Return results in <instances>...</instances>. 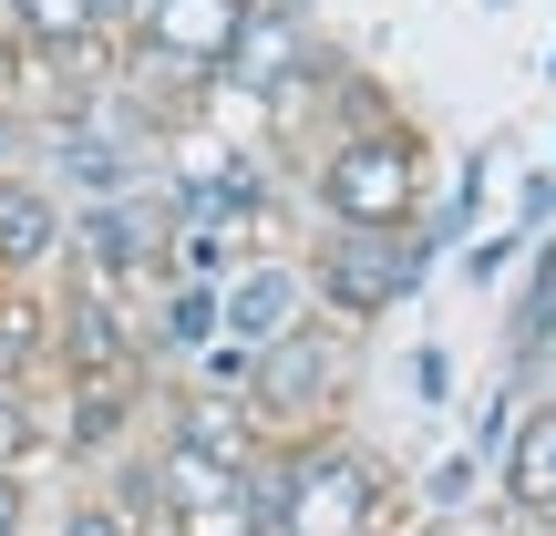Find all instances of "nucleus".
<instances>
[{
	"instance_id": "obj_18",
	"label": "nucleus",
	"mask_w": 556,
	"mask_h": 536,
	"mask_svg": "<svg viewBox=\"0 0 556 536\" xmlns=\"http://www.w3.org/2000/svg\"><path fill=\"white\" fill-rule=\"evenodd\" d=\"M402 536H464L454 516H413V526H402Z\"/></svg>"
},
{
	"instance_id": "obj_4",
	"label": "nucleus",
	"mask_w": 556,
	"mask_h": 536,
	"mask_svg": "<svg viewBox=\"0 0 556 536\" xmlns=\"http://www.w3.org/2000/svg\"><path fill=\"white\" fill-rule=\"evenodd\" d=\"M289 259H299V278H309V310L361 340V331H381V320L433 278L443 248L422 238V227H309Z\"/></svg>"
},
{
	"instance_id": "obj_6",
	"label": "nucleus",
	"mask_w": 556,
	"mask_h": 536,
	"mask_svg": "<svg viewBox=\"0 0 556 536\" xmlns=\"http://www.w3.org/2000/svg\"><path fill=\"white\" fill-rule=\"evenodd\" d=\"M155 372H103V382H52L41 392V423H52V454L41 464H73V475H103L124 444H144L155 423Z\"/></svg>"
},
{
	"instance_id": "obj_17",
	"label": "nucleus",
	"mask_w": 556,
	"mask_h": 536,
	"mask_svg": "<svg viewBox=\"0 0 556 536\" xmlns=\"http://www.w3.org/2000/svg\"><path fill=\"white\" fill-rule=\"evenodd\" d=\"M0 536H31V475H0Z\"/></svg>"
},
{
	"instance_id": "obj_15",
	"label": "nucleus",
	"mask_w": 556,
	"mask_h": 536,
	"mask_svg": "<svg viewBox=\"0 0 556 536\" xmlns=\"http://www.w3.org/2000/svg\"><path fill=\"white\" fill-rule=\"evenodd\" d=\"M464 496H475V454H443L433 475H422V516H454Z\"/></svg>"
},
{
	"instance_id": "obj_13",
	"label": "nucleus",
	"mask_w": 556,
	"mask_h": 536,
	"mask_svg": "<svg viewBox=\"0 0 556 536\" xmlns=\"http://www.w3.org/2000/svg\"><path fill=\"white\" fill-rule=\"evenodd\" d=\"M52 454V423H41V392H11L0 382V475H31Z\"/></svg>"
},
{
	"instance_id": "obj_5",
	"label": "nucleus",
	"mask_w": 556,
	"mask_h": 536,
	"mask_svg": "<svg viewBox=\"0 0 556 536\" xmlns=\"http://www.w3.org/2000/svg\"><path fill=\"white\" fill-rule=\"evenodd\" d=\"M165 238H176V217H165V197H155V176L144 186H124V197H93V207H73V238H62V269L73 278H93V289H155L165 278Z\"/></svg>"
},
{
	"instance_id": "obj_8",
	"label": "nucleus",
	"mask_w": 556,
	"mask_h": 536,
	"mask_svg": "<svg viewBox=\"0 0 556 536\" xmlns=\"http://www.w3.org/2000/svg\"><path fill=\"white\" fill-rule=\"evenodd\" d=\"M248 32V0H144L135 11V41L124 52L135 62H165V73H227V52H238Z\"/></svg>"
},
{
	"instance_id": "obj_3",
	"label": "nucleus",
	"mask_w": 556,
	"mask_h": 536,
	"mask_svg": "<svg viewBox=\"0 0 556 536\" xmlns=\"http://www.w3.org/2000/svg\"><path fill=\"white\" fill-rule=\"evenodd\" d=\"M351 392H361V340L340 320H299L278 331L268 351H248V382H238V413L258 444H319L351 423Z\"/></svg>"
},
{
	"instance_id": "obj_11",
	"label": "nucleus",
	"mask_w": 556,
	"mask_h": 536,
	"mask_svg": "<svg viewBox=\"0 0 556 536\" xmlns=\"http://www.w3.org/2000/svg\"><path fill=\"white\" fill-rule=\"evenodd\" d=\"M505 506L516 516H556V392H536L516 423H505Z\"/></svg>"
},
{
	"instance_id": "obj_16",
	"label": "nucleus",
	"mask_w": 556,
	"mask_h": 536,
	"mask_svg": "<svg viewBox=\"0 0 556 536\" xmlns=\"http://www.w3.org/2000/svg\"><path fill=\"white\" fill-rule=\"evenodd\" d=\"M21 155H31V103L0 83V165H21Z\"/></svg>"
},
{
	"instance_id": "obj_9",
	"label": "nucleus",
	"mask_w": 556,
	"mask_h": 536,
	"mask_svg": "<svg viewBox=\"0 0 556 536\" xmlns=\"http://www.w3.org/2000/svg\"><path fill=\"white\" fill-rule=\"evenodd\" d=\"M62 238H73V207L31 176V165H0V289H52L62 278Z\"/></svg>"
},
{
	"instance_id": "obj_2",
	"label": "nucleus",
	"mask_w": 556,
	"mask_h": 536,
	"mask_svg": "<svg viewBox=\"0 0 556 536\" xmlns=\"http://www.w3.org/2000/svg\"><path fill=\"white\" fill-rule=\"evenodd\" d=\"M309 227H422L433 207V145L413 124H361V135H330L289 165Z\"/></svg>"
},
{
	"instance_id": "obj_10",
	"label": "nucleus",
	"mask_w": 556,
	"mask_h": 536,
	"mask_svg": "<svg viewBox=\"0 0 556 536\" xmlns=\"http://www.w3.org/2000/svg\"><path fill=\"white\" fill-rule=\"evenodd\" d=\"M217 320H227L238 351H268L278 331H299V320H309V278H299V259H289V248H258V259L217 289Z\"/></svg>"
},
{
	"instance_id": "obj_1",
	"label": "nucleus",
	"mask_w": 556,
	"mask_h": 536,
	"mask_svg": "<svg viewBox=\"0 0 556 536\" xmlns=\"http://www.w3.org/2000/svg\"><path fill=\"white\" fill-rule=\"evenodd\" d=\"M248 516H258V536H402V475L361 434L258 444Z\"/></svg>"
},
{
	"instance_id": "obj_7",
	"label": "nucleus",
	"mask_w": 556,
	"mask_h": 536,
	"mask_svg": "<svg viewBox=\"0 0 556 536\" xmlns=\"http://www.w3.org/2000/svg\"><path fill=\"white\" fill-rule=\"evenodd\" d=\"M41 361L52 382H103V372H144V340H135V299L93 289V278L62 269L41 289Z\"/></svg>"
},
{
	"instance_id": "obj_14",
	"label": "nucleus",
	"mask_w": 556,
	"mask_h": 536,
	"mask_svg": "<svg viewBox=\"0 0 556 536\" xmlns=\"http://www.w3.org/2000/svg\"><path fill=\"white\" fill-rule=\"evenodd\" d=\"M41 536H144V526H135V516H124V506H114V496H103V485H83V496H73V506H62V516H52V526H41Z\"/></svg>"
},
{
	"instance_id": "obj_12",
	"label": "nucleus",
	"mask_w": 556,
	"mask_h": 536,
	"mask_svg": "<svg viewBox=\"0 0 556 536\" xmlns=\"http://www.w3.org/2000/svg\"><path fill=\"white\" fill-rule=\"evenodd\" d=\"M556 351V227L536 238V259H526V299H516V361Z\"/></svg>"
}]
</instances>
